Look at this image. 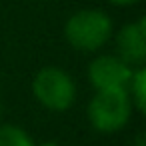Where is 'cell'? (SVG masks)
Segmentation results:
<instances>
[{"label": "cell", "instance_id": "7", "mask_svg": "<svg viewBox=\"0 0 146 146\" xmlns=\"http://www.w3.org/2000/svg\"><path fill=\"white\" fill-rule=\"evenodd\" d=\"M0 146H34V142L26 130L14 124H4L0 126Z\"/></svg>", "mask_w": 146, "mask_h": 146}, {"label": "cell", "instance_id": "8", "mask_svg": "<svg viewBox=\"0 0 146 146\" xmlns=\"http://www.w3.org/2000/svg\"><path fill=\"white\" fill-rule=\"evenodd\" d=\"M106 2H110L114 6H132V4H138L140 0H106Z\"/></svg>", "mask_w": 146, "mask_h": 146}, {"label": "cell", "instance_id": "2", "mask_svg": "<svg viewBox=\"0 0 146 146\" xmlns=\"http://www.w3.org/2000/svg\"><path fill=\"white\" fill-rule=\"evenodd\" d=\"M132 114V102L126 90H96L88 104V120L102 134L118 132Z\"/></svg>", "mask_w": 146, "mask_h": 146}, {"label": "cell", "instance_id": "6", "mask_svg": "<svg viewBox=\"0 0 146 146\" xmlns=\"http://www.w3.org/2000/svg\"><path fill=\"white\" fill-rule=\"evenodd\" d=\"M126 92L130 96L132 106L138 112H144V108H146V68L144 66H138L136 70H132Z\"/></svg>", "mask_w": 146, "mask_h": 146}, {"label": "cell", "instance_id": "5", "mask_svg": "<svg viewBox=\"0 0 146 146\" xmlns=\"http://www.w3.org/2000/svg\"><path fill=\"white\" fill-rule=\"evenodd\" d=\"M116 50L118 58H122L128 66H144L146 62V20L138 18L136 22L124 24L116 34Z\"/></svg>", "mask_w": 146, "mask_h": 146}, {"label": "cell", "instance_id": "3", "mask_svg": "<svg viewBox=\"0 0 146 146\" xmlns=\"http://www.w3.org/2000/svg\"><path fill=\"white\" fill-rule=\"evenodd\" d=\"M34 98L48 110H68L76 100V84L72 76L58 66H44L32 80Z\"/></svg>", "mask_w": 146, "mask_h": 146}, {"label": "cell", "instance_id": "1", "mask_svg": "<svg viewBox=\"0 0 146 146\" xmlns=\"http://www.w3.org/2000/svg\"><path fill=\"white\" fill-rule=\"evenodd\" d=\"M114 32L112 18L98 8H82L70 14L64 24L66 42L78 52H96L100 50Z\"/></svg>", "mask_w": 146, "mask_h": 146}, {"label": "cell", "instance_id": "9", "mask_svg": "<svg viewBox=\"0 0 146 146\" xmlns=\"http://www.w3.org/2000/svg\"><path fill=\"white\" fill-rule=\"evenodd\" d=\"M134 146H146V142H144V136H142V134L136 138V144H134Z\"/></svg>", "mask_w": 146, "mask_h": 146}, {"label": "cell", "instance_id": "11", "mask_svg": "<svg viewBox=\"0 0 146 146\" xmlns=\"http://www.w3.org/2000/svg\"><path fill=\"white\" fill-rule=\"evenodd\" d=\"M0 114H2V108H0Z\"/></svg>", "mask_w": 146, "mask_h": 146}, {"label": "cell", "instance_id": "10", "mask_svg": "<svg viewBox=\"0 0 146 146\" xmlns=\"http://www.w3.org/2000/svg\"><path fill=\"white\" fill-rule=\"evenodd\" d=\"M40 146H60L58 142H44V144H40Z\"/></svg>", "mask_w": 146, "mask_h": 146}, {"label": "cell", "instance_id": "4", "mask_svg": "<svg viewBox=\"0 0 146 146\" xmlns=\"http://www.w3.org/2000/svg\"><path fill=\"white\" fill-rule=\"evenodd\" d=\"M132 76V66H128L116 54L96 56L88 64V80L94 90H126Z\"/></svg>", "mask_w": 146, "mask_h": 146}]
</instances>
